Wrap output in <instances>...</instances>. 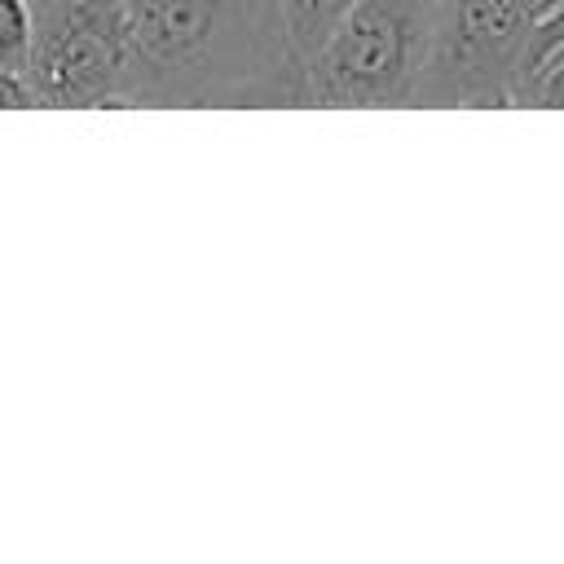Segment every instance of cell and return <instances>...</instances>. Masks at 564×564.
<instances>
[{"instance_id": "obj_1", "label": "cell", "mask_w": 564, "mask_h": 564, "mask_svg": "<svg viewBox=\"0 0 564 564\" xmlns=\"http://www.w3.org/2000/svg\"><path fill=\"white\" fill-rule=\"evenodd\" d=\"M128 106H304L282 0H128Z\"/></svg>"}, {"instance_id": "obj_2", "label": "cell", "mask_w": 564, "mask_h": 564, "mask_svg": "<svg viewBox=\"0 0 564 564\" xmlns=\"http://www.w3.org/2000/svg\"><path fill=\"white\" fill-rule=\"evenodd\" d=\"M441 35V0H357L304 66V106H414Z\"/></svg>"}, {"instance_id": "obj_3", "label": "cell", "mask_w": 564, "mask_h": 564, "mask_svg": "<svg viewBox=\"0 0 564 564\" xmlns=\"http://www.w3.org/2000/svg\"><path fill=\"white\" fill-rule=\"evenodd\" d=\"M26 79L44 106H128V0H31Z\"/></svg>"}, {"instance_id": "obj_4", "label": "cell", "mask_w": 564, "mask_h": 564, "mask_svg": "<svg viewBox=\"0 0 564 564\" xmlns=\"http://www.w3.org/2000/svg\"><path fill=\"white\" fill-rule=\"evenodd\" d=\"M538 0H441V35L414 106H511V70Z\"/></svg>"}, {"instance_id": "obj_5", "label": "cell", "mask_w": 564, "mask_h": 564, "mask_svg": "<svg viewBox=\"0 0 564 564\" xmlns=\"http://www.w3.org/2000/svg\"><path fill=\"white\" fill-rule=\"evenodd\" d=\"M511 106L564 110V0L533 13L511 70Z\"/></svg>"}, {"instance_id": "obj_6", "label": "cell", "mask_w": 564, "mask_h": 564, "mask_svg": "<svg viewBox=\"0 0 564 564\" xmlns=\"http://www.w3.org/2000/svg\"><path fill=\"white\" fill-rule=\"evenodd\" d=\"M357 0H282V26H286V53L295 66H308L322 44L335 35V26L348 18Z\"/></svg>"}, {"instance_id": "obj_7", "label": "cell", "mask_w": 564, "mask_h": 564, "mask_svg": "<svg viewBox=\"0 0 564 564\" xmlns=\"http://www.w3.org/2000/svg\"><path fill=\"white\" fill-rule=\"evenodd\" d=\"M35 44V4L31 0H0V66L26 75Z\"/></svg>"}, {"instance_id": "obj_8", "label": "cell", "mask_w": 564, "mask_h": 564, "mask_svg": "<svg viewBox=\"0 0 564 564\" xmlns=\"http://www.w3.org/2000/svg\"><path fill=\"white\" fill-rule=\"evenodd\" d=\"M40 106L44 101L31 88V79L18 75V70H9V66H0V110H40Z\"/></svg>"}, {"instance_id": "obj_9", "label": "cell", "mask_w": 564, "mask_h": 564, "mask_svg": "<svg viewBox=\"0 0 564 564\" xmlns=\"http://www.w3.org/2000/svg\"><path fill=\"white\" fill-rule=\"evenodd\" d=\"M542 4H551V0H538V9H542Z\"/></svg>"}]
</instances>
